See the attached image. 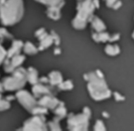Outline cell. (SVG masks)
<instances>
[{"instance_id":"1","label":"cell","mask_w":134,"mask_h":131,"mask_svg":"<svg viewBox=\"0 0 134 131\" xmlns=\"http://www.w3.org/2000/svg\"><path fill=\"white\" fill-rule=\"evenodd\" d=\"M4 8V19L6 23H14L22 16L23 13L22 0H9Z\"/></svg>"},{"instance_id":"2","label":"cell","mask_w":134,"mask_h":131,"mask_svg":"<svg viewBox=\"0 0 134 131\" xmlns=\"http://www.w3.org/2000/svg\"><path fill=\"white\" fill-rule=\"evenodd\" d=\"M41 3L44 5H51V6H56L58 5H60V3L62 1V0H36Z\"/></svg>"}]
</instances>
